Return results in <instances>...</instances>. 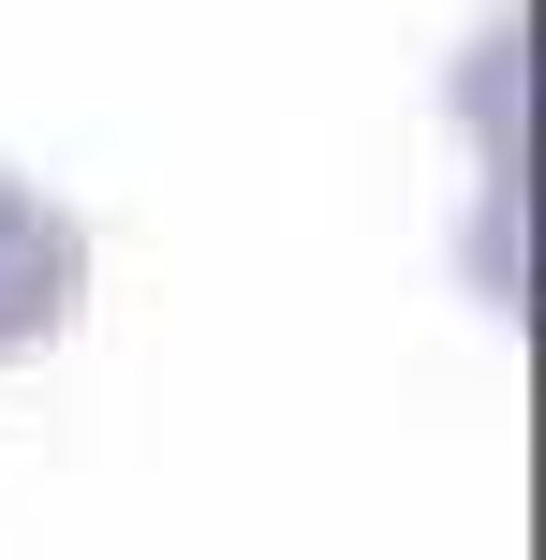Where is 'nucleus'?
Returning <instances> with one entry per match:
<instances>
[{"mask_svg":"<svg viewBox=\"0 0 546 560\" xmlns=\"http://www.w3.org/2000/svg\"><path fill=\"white\" fill-rule=\"evenodd\" d=\"M89 222L45 192V177H15L0 163V369H30V354H59L74 339V310H89Z\"/></svg>","mask_w":546,"mask_h":560,"instance_id":"f257e3e1","label":"nucleus"}]
</instances>
